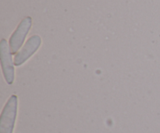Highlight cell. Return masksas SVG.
Returning a JSON list of instances; mask_svg holds the SVG:
<instances>
[{
	"label": "cell",
	"instance_id": "obj_3",
	"mask_svg": "<svg viewBox=\"0 0 160 133\" xmlns=\"http://www.w3.org/2000/svg\"><path fill=\"white\" fill-rule=\"evenodd\" d=\"M32 26V19L30 17L23 18L9 38V48L12 54H16L21 48L25 38Z\"/></svg>",
	"mask_w": 160,
	"mask_h": 133
},
{
	"label": "cell",
	"instance_id": "obj_2",
	"mask_svg": "<svg viewBox=\"0 0 160 133\" xmlns=\"http://www.w3.org/2000/svg\"><path fill=\"white\" fill-rule=\"evenodd\" d=\"M0 59H1L2 70L5 79L8 84L11 85L13 83L14 76H15L14 63L12 62L10 48L5 39H2L0 42Z\"/></svg>",
	"mask_w": 160,
	"mask_h": 133
},
{
	"label": "cell",
	"instance_id": "obj_4",
	"mask_svg": "<svg viewBox=\"0 0 160 133\" xmlns=\"http://www.w3.org/2000/svg\"><path fill=\"white\" fill-rule=\"evenodd\" d=\"M42 39L40 36L33 35L30 37L21 50L14 57V65L20 66L29 59L40 48Z\"/></svg>",
	"mask_w": 160,
	"mask_h": 133
},
{
	"label": "cell",
	"instance_id": "obj_1",
	"mask_svg": "<svg viewBox=\"0 0 160 133\" xmlns=\"http://www.w3.org/2000/svg\"><path fill=\"white\" fill-rule=\"evenodd\" d=\"M17 114V97L12 95L6 102L0 118V133H12Z\"/></svg>",
	"mask_w": 160,
	"mask_h": 133
}]
</instances>
